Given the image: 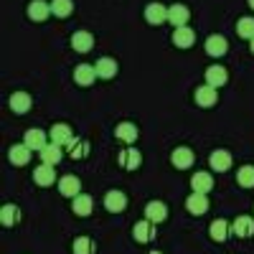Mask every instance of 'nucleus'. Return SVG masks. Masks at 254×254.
I'll use <instances>...</instances> for the list:
<instances>
[{
  "label": "nucleus",
  "mask_w": 254,
  "mask_h": 254,
  "mask_svg": "<svg viewBox=\"0 0 254 254\" xmlns=\"http://www.w3.org/2000/svg\"><path fill=\"white\" fill-rule=\"evenodd\" d=\"M132 237H135L137 244H150V242L158 237V224L147 221V219L137 221V224L132 226Z\"/></svg>",
  "instance_id": "nucleus-1"
},
{
  "label": "nucleus",
  "mask_w": 254,
  "mask_h": 254,
  "mask_svg": "<svg viewBox=\"0 0 254 254\" xmlns=\"http://www.w3.org/2000/svg\"><path fill=\"white\" fill-rule=\"evenodd\" d=\"M104 208L110 211V214H122V211L127 208V193H122V190H107L104 193Z\"/></svg>",
  "instance_id": "nucleus-2"
},
{
  "label": "nucleus",
  "mask_w": 254,
  "mask_h": 254,
  "mask_svg": "<svg viewBox=\"0 0 254 254\" xmlns=\"http://www.w3.org/2000/svg\"><path fill=\"white\" fill-rule=\"evenodd\" d=\"M117 163L120 168H125V171H137V168L142 165V155L137 147H125V150L117 155Z\"/></svg>",
  "instance_id": "nucleus-3"
},
{
  "label": "nucleus",
  "mask_w": 254,
  "mask_h": 254,
  "mask_svg": "<svg viewBox=\"0 0 254 254\" xmlns=\"http://www.w3.org/2000/svg\"><path fill=\"white\" fill-rule=\"evenodd\" d=\"M71 137H74V132H71V127L66 125V122H56V125H51V130H49V140L51 142H56V145H69L71 142Z\"/></svg>",
  "instance_id": "nucleus-4"
},
{
  "label": "nucleus",
  "mask_w": 254,
  "mask_h": 254,
  "mask_svg": "<svg viewBox=\"0 0 254 254\" xmlns=\"http://www.w3.org/2000/svg\"><path fill=\"white\" fill-rule=\"evenodd\" d=\"M193 99H196L198 107L208 110V107H214V104H216V99H219V89H216V87H208V84H203V87L196 89Z\"/></svg>",
  "instance_id": "nucleus-5"
},
{
  "label": "nucleus",
  "mask_w": 254,
  "mask_h": 254,
  "mask_svg": "<svg viewBox=\"0 0 254 254\" xmlns=\"http://www.w3.org/2000/svg\"><path fill=\"white\" fill-rule=\"evenodd\" d=\"M145 20L150 26L165 23V20H168V5H163V3H147L145 5Z\"/></svg>",
  "instance_id": "nucleus-6"
},
{
  "label": "nucleus",
  "mask_w": 254,
  "mask_h": 254,
  "mask_svg": "<svg viewBox=\"0 0 254 254\" xmlns=\"http://www.w3.org/2000/svg\"><path fill=\"white\" fill-rule=\"evenodd\" d=\"M188 20H190V10H188V5H183V3L168 5V23H171V26L181 28V26L188 23Z\"/></svg>",
  "instance_id": "nucleus-7"
},
{
  "label": "nucleus",
  "mask_w": 254,
  "mask_h": 254,
  "mask_svg": "<svg viewBox=\"0 0 254 254\" xmlns=\"http://www.w3.org/2000/svg\"><path fill=\"white\" fill-rule=\"evenodd\" d=\"M137 135H140V130H137V125L135 122H120L117 127H115V137L120 140V142H125V145H132L135 140H137Z\"/></svg>",
  "instance_id": "nucleus-8"
},
{
  "label": "nucleus",
  "mask_w": 254,
  "mask_h": 254,
  "mask_svg": "<svg viewBox=\"0 0 254 254\" xmlns=\"http://www.w3.org/2000/svg\"><path fill=\"white\" fill-rule=\"evenodd\" d=\"M33 181H36V186H41V188L54 186V183H56V171H54V165L41 163L38 168H33Z\"/></svg>",
  "instance_id": "nucleus-9"
},
{
  "label": "nucleus",
  "mask_w": 254,
  "mask_h": 254,
  "mask_svg": "<svg viewBox=\"0 0 254 254\" xmlns=\"http://www.w3.org/2000/svg\"><path fill=\"white\" fill-rule=\"evenodd\" d=\"M203 49H206V54H208V56H214V59H219V56H224V54L229 51V41H226L224 36L214 33V36H208V38H206V44H203Z\"/></svg>",
  "instance_id": "nucleus-10"
},
{
  "label": "nucleus",
  "mask_w": 254,
  "mask_h": 254,
  "mask_svg": "<svg viewBox=\"0 0 254 254\" xmlns=\"http://www.w3.org/2000/svg\"><path fill=\"white\" fill-rule=\"evenodd\" d=\"M145 219L153 224H163L168 219V206L163 201H147L145 203Z\"/></svg>",
  "instance_id": "nucleus-11"
},
{
  "label": "nucleus",
  "mask_w": 254,
  "mask_h": 254,
  "mask_svg": "<svg viewBox=\"0 0 254 254\" xmlns=\"http://www.w3.org/2000/svg\"><path fill=\"white\" fill-rule=\"evenodd\" d=\"M26 13H28L31 20H36V23H41V20H46L49 15H54L51 13V3H46V0H31Z\"/></svg>",
  "instance_id": "nucleus-12"
},
{
  "label": "nucleus",
  "mask_w": 254,
  "mask_h": 254,
  "mask_svg": "<svg viewBox=\"0 0 254 254\" xmlns=\"http://www.w3.org/2000/svg\"><path fill=\"white\" fill-rule=\"evenodd\" d=\"M94 79H97L94 64H79V66L74 69V81L79 84V87H92Z\"/></svg>",
  "instance_id": "nucleus-13"
},
{
  "label": "nucleus",
  "mask_w": 254,
  "mask_h": 254,
  "mask_svg": "<svg viewBox=\"0 0 254 254\" xmlns=\"http://www.w3.org/2000/svg\"><path fill=\"white\" fill-rule=\"evenodd\" d=\"M193 160H196V155H193L190 147H176V150L171 153V163H173V168H178V171L190 168V165H193Z\"/></svg>",
  "instance_id": "nucleus-14"
},
{
  "label": "nucleus",
  "mask_w": 254,
  "mask_h": 254,
  "mask_svg": "<svg viewBox=\"0 0 254 254\" xmlns=\"http://www.w3.org/2000/svg\"><path fill=\"white\" fill-rule=\"evenodd\" d=\"M23 145L26 147H31V150H44V147L49 145V135L44 132V130H36V127H33V130H26V135H23Z\"/></svg>",
  "instance_id": "nucleus-15"
},
{
  "label": "nucleus",
  "mask_w": 254,
  "mask_h": 254,
  "mask_svg": "<svg viewBox=\"0 0 254 254\" xmlns=\"http://www.w3.org/2000/svg\"><path fill=\"white\" fill-rule=\"evenodd\" d=\"M208 168L216 173H226L231 168V153L229 150H214L208 155Z\"/></svg>",
  "instance_id": "nucleus-16"
},
{
  "label": "nucleus",
  "mask_w": 254,
  "mask_h": 254,
  "mask_svg": "<svg viewBox=\"0 0 254 254\" xmlns=\"http://www.w3.org/2000/svg\"><path fill=\"white\" fill-rule=\"evenodd\" d=\"M94 69H97V79H115L120 66L112 56H102V59H97Z\"/></svg>",
  "instance_id": "nucleus-17"
},
{
  "label": "nucleus",
  "mask_w": 254,
  "mask_h": 254,
  "mask_svg": "<svg viewBox=\"0 0 254 254\" xmlns=\"http://www.w3.org/2000/svg\"><path fill=\"white\" fill-rule=\"evenodd\" d=\"M8 104H10V110H13L15 115H26V112L33 107V99H31L28 92H13L10 99H8Z\"/></svg>",
  "instance_id": "nucleus-18"
},
{
  "label": "nucleus",
  "mask_w": 254,
  "mask_h": 254,
  "mask_svg": "<svg viewBox=\"0 0 254 254\" xmlns=\"http://www.w3.org/2000/svg\"><path fill=\"white\" fill-rule=\"evenodd\" d=\"M59 193L66 196V198H76L81 193V181L76 176H64L59 178Z\"/></svg>",
  "instance_id": "nucleus-19"
},
{
  "label": "nucleus",
  "mask_w": 254,
  "mask_h": 254,
  "mask_svg": "<svg viewBox=\"0 0 254 254\" xmlns=\"http://www.w3.org/2000/svg\"><path fill=\"white\" fill-rule=\"evenodd\" d=\"M186 208L193 216H203L206 211H208V196L206 193H196V190H193V193L186 198Z\"/></svg>",
  "instance_id": "nucleus-20"
},
{
  "label": "nucleus",
  "mask_w": 254,
  "mask_h": 254,
  "mask_svg": "<svg viewBox=\"0 0 254 254\" xmlns=\"http://www.w3.org/2000/svg\"><path fill=\"white\" fill-rule=\"evenodd\" d=\"M89 153H92L89 140H84V137H71V142L66 145V155H69V158H74V160L87 158Z\"/></svg>",
  "instance_id": "nucleus-21"
},
{
  "label": "nucleus",
  "mask_w": 254,
  "mask_h": 254,
  "mask_svg": "<svg viewBox=\"0 0 254 254\" xmlns=\"http://www.w3.org/2000/svg\"><path fill=\"white\" fill-rule=\"evenodd\" d=\"M171 41H173V46H178V49H190V46H193V41H196V33H193V28L181 26V28L173 31Z\"/></svg>",
  "instance_id": "nucleus-22"
},
{
  "label": "nucleus",
  "mask_w": 254,
  "mask_h": 254,
  "mask_svg": "<svg viewBox=\"0 0 254 254\" xmlns=\"http://www.w3.org/2000/svg\"><path fill=\"white\" fill-rule=\"evenodd\" d=\"M231 234L239 237V239L254 237V219H252V216H239L234 224H231Z\"/></svg>",
  "instance_id": "nucleus-23"
},
{
  "label": "nucleus",
  "mask_w": 254,
  "mask_h": 254,
  "mask_svg": "<svg viewBox=\"0 0 254 254\" xmlns=\"http://www.w3.org/2000/svg\"><path fill=\"white\" fill-rule=\"evenodd\" d=\"M229 81V71L224 66H219V64H214V66H208L206 69V84L208 87H224V84Z\"/></svg>",
  "instance_id": "nucleus-24"
},
{
  "label": "nucleus",
  "mask_w": 254,
  "mask_h": 254,
  "mask_svg": "<svg viewBox=\"0 0 254 254\" xmlns=\"http://www.w3.org/2000/svg\"><path fill=\"white\" fill-rule=\"evenodd\" d=\"M229 234H231V224H229L226 219H214V221H211V226H208V237L214 239V242H226Z\"/></svg>",
  "instance_id": "nucleus-25"
},
{
  "label": "nucleus",
  "mask_w": 254,
  "mask_h": 254,
  "mask_svg": "<svg viewBox=\"0 0 254 254\" xmlns=\"http://www.w3.org/2000/svg\"><path fill=\"white\" fill-rule=\"evenodd\" d=\"M92 46H94V36H92L89 31H76V33L71 36V49H74V51L87 54V51H92Z\"/></svg>",
  "instance_id": "nucleus-26"
},
{
  "label": "nucleus",
  "mask_w": 254,
  "mask_h": 254,
  "mask_svg": "<svg viewBox=\"0 0 254 254\" xmlns=\"http://www.w3.org/2000/svg\"><path fill=\"white\" fill-rule=\"evenodd\" d=\"M31 147H26L23 142L20 145H10V150H8V160L13 163V165H28V160H31Z\"/></svg>",
  "instance_id": "nucleus-27"
},
{
  "label": "nucleus",
  "mask_w": 254,
  "mask_h": 254,
  "mask_svg": "<svg viewBox=\"0 0 254 254\" xmlns=\"http://www.w3.org/2000/svg\"><path fill=\"white\" fill-rule=\"evenodd\" d=\"M190 188H193L196 193H208V190L214 188V178H211V173H206V171H198V173H193V178H190Z\"/></svg>",
  "instance_id": "nucleus-28"
},
{
  "label": "nucleus",
  "mask_w": 254,
  "mask_h": 254,
  "mask_svg": "<svg viewBox=\"0 0 254 254\" xmlns=\"http://www.w3.org/2000/svg\"><path fill=\"white\" fill-rule=\"evenodd\" d=\"M41 155V163H46V165H59V160L64 158V150H61V145H56V142H49L44 150L38 153Z\"/></svg>",
  "instance_id": "nucleus-29"
},
{
  "label": "nucleus",
  "mask_w": 254,
  "mask_h": 254,
  "mask_svg": "<svg viewBox=\"0 0 254 254\" xmlns=\"http://www.w3.org/2000/svg\"><path fill=\"white\" fill-rule=\"evenodd\" d=\"M20 221V208L15 203H3L0 208V224L3 226H15Z\"/></svg>",
  "instance_id": "nucleus-30"
},
{
  "label": "nucleus",
  "mask_w": 254,
  "mask_h": 254,
  "mask_svg": "<svg viewBox=\"0 0 254 254\" xmlns=\"http://www.w3.org/2000/svg\"><path fill=\"white\" fill-rule=\"evenodd\" d=\"M71 211L76 216H89L92 214V196L79 193L76 198H71Z\"/></svg>",
  "instance_id": "nucleus-31"
},
{
  "label": "nucleus",
  "mask_w": 254,
  "mask_h": 254,
  "mask_svg": "<svg viewBox=\"0 0 254 254\" xmlns=\"http://www.w3.org/2000/svg\"><path fill=\"white\" fill-rule=\"evenodd\" d=\"M74 254H97V242L92 237H76L71 244Z\"/></svg>",
  "instance_id": "nucleus-32"
},
{
  "label": "nucleus",
  "mask_w": 254,
  "mask_h": 254,
  "mask_svg": "<svg viewBox=\"0 0 254 254\" xmlns=\"http://www.w3.org/2000/svg\"><path fill=\"white\" fill-rule=\"evenodd\" d=\"M237 36L244 38V41H252L254 38V18L252 15H244L237 20Z\"/></svg>",
  "instance_id": "nucleus-33"
},
{
  "label": "nucleus",
  "mask_w": 254,
  "mask_h": 254,
  "mask_svg": "<svg viewBox=\"0 0 254 254\" xmlns=\"http://www.w3.org/2000/svg\"><path fill=\"white\" fill-rule=\"evenodd\" d=\"M51 13L56 18H69L74 13V0H51Z\"/></svg>",
  "instance_id": "nucleus-34"
},
{
  "label": "nucleus",
  "mask_w": 254,
  "mask_h": 254,
  "mask_svg": "<svg viewBox=\"0 0 254 254\" xmlns=\"http://www.w3.org/2000/svg\"><path fill=\"white\" fill-rule=\"evenodd\" d=\"M237 183L242 188H254V165H242L237 173Z\"/></svg>",
  "instance_id": "nucleus-35"
},
{
  "label": "nucleus",
  "mask_w": 254,
  "mask_h": 254,
  "mask_svg": "<svg viewBox=\"0 0 254 254\" xmlns=\"http://www.w3.org/2000/svg\"><path fill=\"white\" fill-rule=\"evenodd\" d=\"M249 51H252V54H254V38H252V41H249Z\"/></svg>",
  "instance_id": "nucleus-36"
},
{
  "label": "nucleus",
  "mask_w": 254,
  "mask_h": 254,
  "mask_svg": "<svg viewBox=\"0 0 254 254\" xmlns=\"http://www.w3.org/2000/svg\"><path fill=\"white\" fill-rule=\"evenodd\" d=\"M247 3H249V8H252V10H254V0H247Z\"/></svg>",
  "instance_id": "nucleus-37"
},
{
  "label": "nucleus",
  "mask_w": 254,
  "mask_h": 254,
  "mask_svg": "<svg viewBox=\"0 0 254 254\" xmlns=\"http://www.w3.org/2000/svg\"><path fill=\"white\" fill-rule=\"evenodd\" d=\"M147 254H163V252H158V249H155V252H147Z\"/></svg>",
  "instance_id": "nucleus-38"
}]
</instances>
